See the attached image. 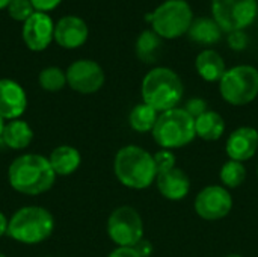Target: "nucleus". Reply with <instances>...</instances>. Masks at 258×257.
<instances>
[{
    "label": "nucleus",
    "mask_w": 258,
    "mask_h": 257,
    "mask_svg": "<svg viewBox=\"0 0 258 257\" xmlns=\"http://www.w3.org/2000/svg\"><path fill=\"white\" fill-rule=\"evenodd\" d=\"M258 151V130L251 126H242L233 130L225 142V153L231 161L246 162Z\"/></svg>",
    "instance_id": "nucleus-14"
},
{
    "label": "nucleus",
    "mask_w": 258,
    "mask_h": 257,
    "mask_svg": "<svg viewBox=\"0 0 258 257\" xmlns=\"http://www.w3.org/2000/svg\"><path fill=\"white\" fill-rule=\"evenodd\" d=\"M228 47L231 50H236V52H242L248 47V42H249V38L248 35L245 33V30H236V32H231L228 33Z\"/></svg>",
    "instance_id": "nucleus-29"
},
{
    "label": "nucleus",
    "mask_w": 258,
    "mask_h": 257,
    "mask_svg": "<svg viewBox=\"0 0 258 257\" xmlns=\"http://www.w3.org/2000/svg\"><path fill=\"white\" fill-rule=\"evenodd\" d=\"M153 158H154L157 174H163V173H168L175 168V155L172 150L160 148L159 151H156L153 155Z\"/></svg>",
    "instance_id": "nucleus-27"
},
{
    "label": "nucleus",
    "mask_w": 258,
    "mask_h": 257,
    "mask_svg": "<svg viewBox=\"0 0 258 257\" xmlns=\"http://www.w3.org/2000/svg\"><path fill=\"white\" fill-rule=\"evenodd\" d=\"M39 86L48 92H57L67 85V73L59 67H45L38 76Z\"/></svg>",
    "instance_id": "nucleus-25"
},
{
    "label": "nucleus",
    "mask_w": 258,
    "mask_h": 257,
    "mask_svg": "<svg viewBox=\"0 0 258 257\" xmlns=\"http://www.w3.org/2000/svg\"><path fill=\"white\" fill-rule=\"evenodd\" d=\"M21 38L32 52H44L54 41V21L47 12L35 11L21 26Z\"/></svg>",
    "instance_id": "nucleus-12"
},
{
    "label": "nucleus",
    "mask_w": 258,
    "mask_h": 257,
    "mask_svg": "<svg viewBox=\"0 0 258 257\" xmlns=\"http://www.w3.org/2000/svg\"><path fill=\"white\" fill-rule=\"evenodd\" d=\"M107 235L116 247H135L144 239V221L132 206L116 208L107 220Z\"/></svg>",
    "instance_id": "nucleus-9"
},
{
    "label": "nucleus",
    "mask_w": 258,
    "mask_h": 257,
    "mask_svg": "<svg viewBox=\"0 0 258 257\" xmlns=\"http://www.w3.org/2000/svg\"><path fill=\"white\" fill-rule=\"evenodd\" d=\"M0 141L12 150H24L33 141V130L26 121L12 120L5 123Z\"/></svg>",
    "instance_id": "nucleus-19"
},
{
    "label": "nucleus",
    "mask_w": 258,
    "mask_h": 257,
    "mask_svg": "<svg viewBox=\"0 0 258 257\" xmlns=\"http://www.w3.org/2000/svg\"><path fill=\"white\" fill-rule=\"evenodd\" d=\"M0 257H6V256H5V254H2V253H0Z\"/></svg>",
    "instance_id": "nucleus-37"
},
{
    "label": "nucleus",
    "mask_w": 258,
    "mask_h": 257,
    "mask_svg": "<svg viewBox=\"0 0 258 257\" xmlns=\"http://www.w3.org/2000/svg\"><path fill=\"white\" fill-rule=\"evenodd\" d=\"M219 180L227 189H236L242 186L246 180V168L243 162L228 159L219 170Z\"/></svg>",
    "instance_id": "nucleus-24"
},
{
    "label": "nucleus",
    "mask_w": 258,
    "mask_h": 257,
    "mask_svg": "<svg viewBox=\"0 0 258 257\" xmlns=\"http://www.w3.org/2000/svg\"><path fill=\"white\" fill-rule=\"evenodd\" d=\"M194 209L204 221L224 220L233 209V195L222 185L206 186L197 194Z\"/></svg>",
    "instance_id": "nucleus-10"
},
{
    "label": "nucleus",
    "mask_w": 258,
    "mask_h": 257,
    "mask_svg": "<svg viewBox=\"0 0 258 257\" xmlns=\"http://www.w3.org/2000/svg\"><path fill=\"white\" fill-rule=\"evenodd\" d=\"M54 230L53 215L41 206L18 209L9 220L8 236L26 245H36L51 236Z\"/></svg>",
    "instance_id": "nucleus-4"
},
{
    "label": "nucleus",
    "mask_w": 258,
    "mask_h": 257,
    "mask_svg": "<svg viewBox=\"0 0 258 257\" xmlns=\"http://www.w3.org/2000/svg\"><path fill=\"white\" fill-rule=\"evenodd\" d=\"M219 94L231 106H246L258 97V70L242 64L227 68L219 80Z\"/></svg>",
    "instance_id": "nucleus-7"
},
{
    "label": "nucleus",
    "mask_w": 258,
    "mask_h": 257,
    "mask_svg": "<svg viewBox=\"0 0 258 257\" xmlns=\"http://www.w3.org/2000/svg\"><path fill=\"white\" fill-rule=\"evenodd\" d=\"M195 68L198 76L210 83H215L222 79L227 71V65L224 58L213 48H206L198 53L195 59Z\"/></svg>",
    "instance_id": "nucleus-17"
},
{
    "label": "nucleus",
    "mask_w": 258,
    "mask_h": 257,
    "mask_svg": "<svg viewBox=\"0 0 258 257\" xmlns=\"http://www.w3.org/2000/svg\"><path fill=\"white\" fill-rule=\"evenodd\" d=\"M89 38V27L79 15H63L54 23V41L59 47L74 50L82 47Z\"/></svg>",
    "instance_id": "nucleus-13"
},
{
    "label": "nucleus",
    "mask_w": 258,
    "mask_h": 257,
    "mask_svg": "<svg viewBox=\"0 0 258 257\" xmlns=\"http://www.w3.org/2000/svg\"><path fill=\"white\" fill-rule=\"evenodd\" d=\"M257 0H212V17L222 32L245 30L257 18Z\"/></svg>",
    "instance_id": "nucleus-8"
},
{
    "label": "nucleus",
    "mask_w": 258,
    "mask_h": 257,
    "mask_svg": "<svg viewBox=\"0 0 258 257\" xmlns=\"http://www.w3.org/2000/svg\"><path fill=\"white\" fill-rule=\"evenodd\" d=\"M65 73L67 85L79 94H94L103 88L106 80L104 70L92 59L74 61Z\"/></svg>",
    "instance_id": "nucleus-11"
},
{
    "label": "nucleus",
    "mask_w": 258,
    "mask_h": 257,
    "mask_svg": "<svg viewBox=\"0 0 258 257\" xmlns=\"http://www.w3.org/2000/svg\"><path fill=\"white\" fill-rule=\"evenodd\" d=\"M257 176H258V168H257Z\"/></svg>",
    "instance_id": "nucleus-38"
},
{
    "label": "nucleus",
    "mask_w": 258,
    "mask_h": 257,
    "mask_svg": "<svg viewBox=\"0 0 258 257\" xmlns=\"http://www.w3.org/2000/svg\"><path fill=\"white\" fill-rule=\"evenodd\" d=\"M6 11L12 20L23 24L35 12V8L30 0H12Z\"/></svg>",
    "instance_id": "nucleus-26"
},
{
    "label": "nucleus",
    "mask_w": 258,
    "mask_h": 257,
    "mask_svg": "<svg viewBox=\"0 0 258 257\" xmlns=\"http://www.w3.org/2000/svg\"><path fill=\"white\" fill-rule=\"evenodd\" d=\"M11 2H12V0H0V11L8 9V6L11 5Z\"/></svg>",
    "instance_id": "nucleus-34"
},
{
    "label": "nucleus",
    "mask_w": 258,
    "mask_h": 257,
    "mask_svg": "<svg viewBox=\"0 0 258 257\" xmlns=\"http://www.w3.org/2000/svg\"><path fill=\"white\" fill-rule=\"evenodd\" d=\"M113 173L118 182L135 191H142L156 183L157 170L153 155L135 144L121 147L113 159Z\"/></svg>",
    "instance_id": "nucleus-2"
},
{
    "label": "nucleus",
    "mask_w": 258,
    "mask_h": 257,
    "mask_svg": "<svg viewBox=\"0 0 258 257\" xmlns=\"http://www.w3.org/2000/svg\"><path fill=\"white\" fill-rule=\"evenodd\" d=\"M162 44L163 39L153 29L142 30L135 44V52L138 59H141L144 64H154Z\"/></svg>",
    "instance_id": "nucleus-22"
},
{
    "label": "nucleus",
    "mask_w": 258,
    "mask_h": 257,
    "mask_svg": "<svg viewBox=\"0 0 258 257\" xmlns=\"http://www.w3.org/2000/svg\"><path fill=\"white\" fill-rule=\"evenodd\" d=\"M30 2H32V5L35 8V11L47 12V14L54 11L62 3V0H30Z\"/></svg>",
    "instance_id": "nucleus-30"
},
{
    "label": "nucleus",
    "mask_w": 258,
    "mask_h": 257,
    "mask_svg": "<svg viewBox=\"0 0 258 257\" xmlns=\"http://www.w3.org/2000/svg\"><path fill=\"white\" fill-rule=\"evenodd\" d=\"M3 127H5V120L0 117V139H2V133H3Z\"/></svg>",
    "instance_id": "nucleus-35"
},
{
    "label": "nucleus",
    "mask_w": 258,
    "mask_h": 257,
    "mask_svg": "<svg viewBox=\"0 0 258 257\" xmlns=\"http://www.w3.org/2000/svg\"><path fill=\"white\" fill-rule=\"evenodd\" d=\"M27 108L24 88L12 79H0V117L12 121L18 120Z\"/></svg>",
    "instance_id": "nucleus-15"
},
{
    "label": "nucleus",
    "mask_w": 258,
    "mask_h": 257,
    "mask_svg": "<svg viewBox=\"0 0 258 257\" xmlns=\"http://www.w3.org/2000/svg\"><path fill=\"white\" fill-rule=\"evenodd\" d=\"M145 21L162 39H177L189 32L194 11L186 0H166L147 14Z\"/></svg>",
    "instance_id": "nucleus-6"
},
{
    "label": "nucleus",
    "mask_w": 258,
    "mask_h": 257,
    "mask_svg": "<svg viewBox=\"0 0 258 257\" xmlns=\"http://www.w3.org/2000/svg\"><path fill=\"white\" fill-rule=\"evenodd\" d=\"M107 257H141L135 247H116Z\"/></svg>",
    "instance_id": "nucleus-31"
},
{
    "label": "nucleus",
    "mask_w": 258,
    "mask_h": 257,
    "mask_svg": "<svg viewBox=\"0 0 258 257\" xmlns=\"http://www.w3.org/2000/svg\"><path fill=\"white\" fill-rule=\"evenodd\" d=\"M159 115L160 112H157L154 108L142 101L130 111L128 124L138 133H148V132H153Z\"/></svg>",
    "instance_id": "nucleus-23"
},
{
    "label": "nucleus",
    "mask_w": 258,
    "mask_h": 257,
    "mask_svg": "<svg viewBox=\"0 0 258 257\" xmlns=\"http://www.w3.org/2000/svg\"><path fill=\"white\" fill-rule=\"evenodd\" d=\"M8 180L12 189L24 195H41L51 189L56 174L48 158L36 153H26L14 159L8 170Z\"/></svg>",
    "instance_id": "nucleus-1"
},
{
    "label": "nucleus",
    "mask_w": 258,
    "mask_h": 257,
    "mask_svg": "<svg viewBox=\"0 0 258 257\" xmlns=\"http://www.w3.org/2000/svg\"><path fill=\"white\" fill-rule=\"evenodd\" d=\"M222 29L215 21L213 17H198L194 18L190 27H189V38L201 45H213L221 41L222 38Z\"/></svg>",
    "instance_id": "nucleus-20"
},
{
    "label": "nucleus",
    "mask_w": 258,
    "mask_h": 257,
    "mask_svg": "<svg viewBox=\"0 0 258 257\" xmlns=\"http://www.w3.org/2000/svg\"><path fill=\"white\" fill-rule=\"evenodd\" d=\"M141 94L144 103L162 114L178 108V103L184 95V85L174 70L168 67H156L144 76Z\"/></svg>",
    "instance_id": "nucleus-3"
},
{
    "label": "nucleus",
    "mask_w": 258,
    "mask_h": 257,
    "mask_svg": "<svg viewBox=\"0 0 258 257\" xmlns=\"http://www.w3.org/2000/svg\"><path fill=\"white\" fill-rule=\"evenodd\" d=\"M8 226H9V220L5 217V214L0 212V238L8 235Z\"/></svg>",
    "instance_id": "nucleus-33"
},
{
    "label": "nucleus",
    "mask_w": 258,
    "mask_h": 257,
    "mask_svg": "<svg viewBox=\"0 0 258 257\" xmlns=\"http://www.w3.org/2000/svg\"><path fill=\"white\" fill-rule=\"evenodd\" d=\"M156 144L166 150H178L189 145L195 138V118L183 108L162 112L151 132Z\"/></svg>",
    "instance_id": "nucleus-5"
},
{
    "label": "nucleus",
    "mask_w": 258,
    "mask_h": 257,
    "mask_svg": "<svg viewBox=\"0 0 258 257\" xmlns=\"http://www.w3.org/2000/svg\"><path fill=\"white\" fill-rule=\"evenodd\" d=\"M183 109H184L190 117L198 118L200 115H203L204 112L209 111V105H207V101H206L204 98H201V97H192V98H189V100L186 101V105H184Z\"/></svg>",
    "instance_id": "nucleus-28"
},
{
    "label": "nucleus",
    "mask_w": 258,
    "mask_h": 257,
    "mask_svg": "<svg viewBox=\"0 0 258 257\" xmlns=\"http://www.w3.org/2000/svg\"><path fill=\"white\" fill-rule=\"evenodd\" d=\"M197 136L203 141L213 142L219 141L225 132V120L216 111H207L198 118H195Z\"/></svg>",
    "instance_id": "nucleus-21"
},
{
    "label": "nucleus",
    "mask_w": 258,
    "mask_h": 257,
    "mask_svg": "<svg viewBox=\"0 0 258 257\" xmlns=\"http://www.w3.org/2000/svg\"><path fill=\"white\" fill-rule=\"evenodd\" d=\"M224 257H243V256H240V254H236V253H233V254H227V256H224Z\"/></svg>",
    "instance_id": "nucleus-36"
},
{
    "label": "nucleus",
    "mask_w": 258,
    "mask_h": 257,
    "mask_svg": "<svg viewBox=\"0 0 258 257\" xmlns=\"http://www.w3.org/2000/svg\"><path fill=\"white\" fill-rule=\"evenodd\" d=\"M48 162L56 176H71L79 170L82 164V155L76 147L59 145L50 153Z\"/></svg>",
    "instance_id": "nucleus-18"
},
{
    "label": "nucleus",
    "mask_w": 258,
    "mask_h": 257,
    "mask_svg": "<svg viewBox=\"0 0 258 257\" xmlns=\"http://www.w3.org/2000/svg\"><path fill=\"white\" fill-rule=\"evenodd\" d=\"M135 248H136V251L139 253L141 257H151V254H153V244L150 241H147L145 238L142 241H139L135 245Z\"/></svg>",
    "instance_id": "nucleus-32"
},
{
    "label": "nucleus",
    "mask_w": 258,
    "mask_h": 257,
    "mask_svg": "<svg viewBox=\"0 0 258 257\" xmlns=\"http://www.w3.org/2000/svg\"><path fill=\"white\" fill-rule=\"evenodd\" d=\"M156 186L163 198L169 201H181L190 192V179L181 168L175 167L168 173L157 174Z\"/></svg>",
    "instance_id": "nucleus-16"
}]
</instances>
